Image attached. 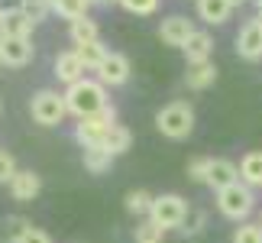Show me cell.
Segmentation results:
<instances>
[{"instance_id": "obj_1", "label": "cell", "mask_w": 262, "mask_h": 243, "mask_svg": "<svg viewBox=\"0 0 262 243\" xmlns=\"http://www.w3.org/2000/svg\"><path fill=\"white\" fill-rule=\"evenodd\" d=\"M65 104H68V114H75L78 120L84 117H94L100 110H107V85H100L97 78H81L75 85L65 88Z\"/></svg>"}, {"instance_id": "obj_2", "label": "cell", "mask_w": 262, "mask_h": 243, "mask_svg": "<svg viewBox=\"0 0 262 243\" xmlns=\"http://www.w3.org/2000/svg\"><path fill=\"white\" fill-rule=\"evenodd\" d=\"M156 127H159V133L168 136V139H185V136H191V130H194V110H191V104H185V100H172V104H165L156 114Z\"/></svg>"}, {"instance_id": "obj_3", "label": "cell", "mask_w": 262, "mask_h": 243, "mask_svg": "<svg viewBox=\"0 0 262 243\" xmlns=\"http://www.w3.org/2000/svg\"><path fill=\"white\" fill-rule=\"evenodd\" d=\"M217 208H220L224 217L243 224V220L253 214V208H256V195H253V188H249L246 181H236V185L217 191Z\"/></svg>"}, {"instance_id": "obj_4", "label": "cell", "mask_w": 262, "mask_h": 243, "mask_svg": "<svg viewBox=\"0 0 262 243\" xmlns=\"http://www.w3.org/2000/svg\"><path fill=\"white\" fill-rule=\"evenodd\" d=\"M29 114L39 127H58L68 114V104H65V94H58V91H36L33 100H29Z\"/></svg>"}, {"instance_id": "obj_5", "label": "cell", "mask_w": 262, "mask_h": 243, "mask_svg": "<svg viewBox=\"0 0 262 243\" xmlns=\"http://www.w3.org/2000/svg\"><path fill=\"white\" fill-rule=\"evenodd\" d=\"M114 124H117V110L107 107V110H100V114H94V117L78 120V124H75V139L81 143V149H88V146H100Z\"/></svg>"}, {"instance_id": "obj_6", "label": "cell", "mask_w": 262, "mask_h": 243, "mask_svg": "<svg viewBox=\"0 0 262 243\" xmlns=\"http://www.w3.org/2000/svg\"><path fill=\"white\" fill-rule=\"evenodd\" d=\"M149 220H156L162 230L181 227L188 220V201L181 195H156L152 211H149Z\"/></svg>"}, {"instance_id": "obj_7", "label": "cell", "mask_w": 262, "mask_h": 243, "mask_svg": "<svg viewBox=\"0 0 262 243\" xmlns=\"http://www.w3.org/2000/svg\"><path fill=\"white\" fill-rule=\"evenodd\" d=\"M236 52L246 62H259L262 58V16H253L243 23V29L236 36Z\"/></svg>"}, {"instance_id": "obj_8", "label": "cell", "mask_w": 262, "mask_h": 243, "mask_svg": "<svg viewBox=\"0 0 262 243\" xmlns=\"http://www.w3.org/2000/svg\"><path fill=\"white\" fill-rule=\"evenodd\" d=\"M191 36H194V23H191L188 16H181V13H172V16H165L162 23H159V39H162L165 46L185 49V43Z\"/></svg>"}, {"instance_id": "obj_9", "label": "cell", "mask_w": 262, "mask_h": 243, "mask_svg": "<svg viewBox=\"0 0 262 243\" xmlns=\"http://www.w3.org/2000/svg\"><path fill=\"white\" fill-rule=\"evenodd\" d=\"M97 81L107 88H120L129 81V58L120 55V52H107V58L100 62L97 68Z\"/></svg>"}, {"instance_id": "obj_10", "label": "cell", "mask_w": 262, "mask_h": 243, "mask_svg": "<svg viewBox=\"0 0 262 243\" xmlns=\"http://www.w3.org/2000/svg\"><path fill=\"white\" fill-rule=\"evenodd\" d=\"M33 39H7L4 36V46H0V65H10V68H23L33 62Z\"/></svg>"}, {"instance_id": "obj_11", "label": "cell", "mask_w": 262, "mask_h": 243, "mask_svg": "<svg viewBox=\"0 0 262 243\" xmlns=\"http://www.w3.org/2000/svg\"><path fill=\"white\" fill-rule=\"evenodd\" d=\"M84 62L78 58L75 49H68V52H58L55 55V78L62 81V85H75V81H81L84 78Z\"/></svg>"}, {"instance_id": "obj_12", "label": "cell", "mask_w": 262, "mask_h": 243, "mask_svg": "<svg viewBox=\"0 0 262 243\" xmlns=\"http://www.w3.org/2000/svg\"><path fill=\"white\" fill-rule=\"evenodd\" d=\"M239 181V166L230 159H210V175H207V185L214 191H224L230 185Z\"/></svg>"}, {"instance_id": "obj_13", "label": "cell", "mask_w": 262, "mask_h": 243, "mask_svg": "<svg viewBox=\"0 0 262 243\" xmlns=\"http://www.w3.org/2000/svg\"><path fill=\"white\" fill-rule=\"evenodd\" d=\"M33 19H29L19 7H10L4 10V23H0V33H4L7 39H29V33H33Z\"/></svg>"}, {"instance_id": "obj_14", "label": "cell", "mask_w": 262, "mask_h": 243, "mask_svg": "<svg viewBox=\"0 0 262 243\" xmlns=\"http://www.w3.org/2000/svg\"><path fill=\"white\" fill-rule=\"evenodd\" d=\"M7 188H10V198H13V201H33L39 191H42V178H39L33 169H29V172H16L13 181H10Z\"/></svg>"}, {"instance_id": "obj_15", "label": "cell", "mask_w": 262, "mask_h": 243, "mask_svg": "<svg viewBox=\"0 0 262 243\" xmlns=\"http://www.w3.org/2000/svg\"><path fill=\"white\" fill-rule=\"evenodd\" d=\"M210 52H214V39L204 29H194V36L185 43V58L188 65H201V62H210Z\"/></svg>"}, {"instance_id": "obj_16", "label": "cell", "mask_w": 262, "mask_h": 243, "mask_svg": "<svg viewBox=\"0 0 262 243\" xmlns=\"http://www.w3.org/2000/svg\"><path fill=\"white\" fill-rule=\"evenodd\" d=\"M230 13H233V4H230V0H198V16L210 26L227 23Z\"/></svg>"}, {"instance_id": "obj_17", "label": "cell", "mask_w": 262, "mask_h": 243, "mask_svg": "<svg viewBox=\"0 0 262 243\" xmlns=\"http://www.w3.org/2000/svg\"><path fill=\"white\" fill-rule=\"evenodd\" d=\"M217 81V65L214 62H201V65H188L185 72V85L191 91H204Z\"/></svg>"}, {"instance_id": "obj_18", "label": "cell", "mask_w": 262, "mask_h": 243, "mask_svg": "<svg viewBox=\"0 0 262 243\" xmlns=\"http://www.w3.org/2000/svg\"><path fill=\"white\" fill-rule=\"evenodd\" d=\"M239 181L249 188H262V149H253L239 159Z\"/></svg>"}, {"instance_id": "obj_19", "label": "cell", "mask_w": 262, "mask_h": 243, "mask_svg": "<svg viewBox=\"0 0 262 243\" xmlns=\"http://www.w3.org/2000/svg\"><path fill=\"white\" fill-rule=\"evenodd\" d=\"M68 36H72L75 46H88V43H97L100 39V26L91 16H81L75 23H68Z\"/></svg>"}, {"instance_id": "obj_20", "label": "cell", "mask_w": 262, "mask_h": 243, "mask_svg": "<svg viewBox=\"0 0 262 243\" xmlns=\"http://www.w3.org/2000/svg\"><path fill=\"white\" fill-rule=\"evenodd\" d=\"M129 143H133V133H129V130H126L123 124H114V127H110V133L104 136V143H100V146H104L110 156H123L126 149H129Z\"/></svg>"}, {"instance_id": "obj_21", "label": "cell", "mask_w": 262, "mask_h": 243, "mask_svg": "<svg viewBox=\"0 0 262 243\" xmlns=\"http://www.w3.org/2000/svg\"><path fill=\"white\" fill-rule=\"evenodd\" d=\"M110 166H114V156H110L104 146H88L84 149V169L91 175H104V172H110Z\"/></svg>"}, {"instance_id": "obj_22", "label": "cell", "mask_w": 262, "mask_h": 243, "mask_svg": "<svg viewBox=\"0 0 262 243\" xmlns=\"http://www.w3.org/2000/svg\"><path fill=\"white\" fill-rule=\"evenodd\" d=\"M75 52H78V58L84 62V68L88 72H97L100 68V62L107 58V49H104V43H88V46H75Z\"/></svg>"}, {"instance_id": "obj_23", "label": "cell", "mask_w": 262, "mask_h": 243, "mask_svg": "<svg viewBox=\"0 0 262 243\" xmlns=\"http://www.w3.org/2000/svg\"><path fill=\"white\" fill-rule=\"evenodd\" d=\"M88 7H91V0H52V10L62 19H68V23L88 16Z\"/></svg>"}, {"instance_id": "obj_24", "label": "cell", "mask_w": 262, "mask_h": 243, "mask_svg": "<svg viewBox=\"0 0 262 243\" xmlns=\"http://www.w3.org/2000/svg\"><path fill=\"white\" fill-rule=\"evenodd\" d=\"M126 211L129 214H149V211H152V195H149V191H143V188H136V191H126Z\"/></svg>"}, {"instance_id": "obj_25", "label": "cell", "mask_w": 262, "mask_h": 243, "mask_svg": "<svg viewBox=\"0 0 262 243\" xmlns=\"http://www.w3.org/2000/svg\"><path fill=\"white\" fill-rule=\"evenodd\" d=\"M165 240V230L156 224V220H143V224H136V243H162Z\"/></svg>"}, {"instance_id": "obj_26", "label": "cell", "mask_w": 262, "mask_h": 243, "mask_svg": "<svg viewBox=\"0 0 262 243\" xmlns=\"http://www.w3.org/2000/svg\"><path fill=\"white\" fill-rule=\"evenodd\" d=\"M19 10H23L33 23H42L49 16V10H52V4H49V0H19Z\"/></svg>"}, {"instance_id": "obj_27", "label": "cell", "mask_w": 262, "mask_h": 243, "mask_svg": "<svg viewBox=\"0 0 262 243\" xmlns=\"http://www.w3.org/2000/svg\"><path fill=\"white\" fill-rule=\"evenodd\" d=\"M233 243H262V224L243 220V224L233 230Z\"/></svg>"}, {"instance_id": "obj_28", "label": "cell", "mask_w": 262, "mask_h": 243, "mask_svg": "<svg viewBox=\"0 0 262 243\" xmlns=\"http://www.w3.org/2000/svg\"><path fill=\"white\" fill-rule=\"evenodd\" d=\"M207 175H210V156H198L188 162V178L198 181V185H207Z\"/></svg>"}, {"instance_id": "obj_29", "label": "cell", "mask_w": 262, "mask_h": 243, "mask_svg": "<svg viewBox=\"0 0 262 243\" xmlns=\"http://www.w3.org/2000/svg\"><path fill=\"white\" fill-rule=\"evenodd\" d=\"M29 227H33L29 220H23V217H10L7 224H4V234H7V240H10V243H16V240L23 237Z\"/></svg>"}, {"instance_id": "obj_30", "label": "cell", "mask_w": 262, "mask_h": 243, "mask_svg": "<svg viewBox=\"0 0 262 243\" xmlns=\"http://www.w3.org/2000/svg\"><path fill=\"white\" fill-rule=\"evenodd\" d=\"M129 13H136V16H149V13H156L159 10V0H120Z\"/></svg>"}, {"instance_id": "obj_31", "label": "cell", "mask_w": 262, "mask_h": 243, "mask_svg": "<svg viewBox=\"0 0 262 243\" xmlns=\"http://www.w3.org/2000/svg\"><path fill=\"white\" fill-rule=\"evenodd\" d=\"M16 172H19L16 169V159L10 156V153H0V185H10Z\"/></svg>"}, {"instance_id": "obj_32", "label": "cell", "mask_w": 262, "mask_h": 243, "mask_svg": "<svg viewBox=\"0 0 262 243\" xmlns=\"http://www.w3.org/2000/svg\"><path fill=\"white\" fill-rule=\"evenodd\" d=\"M16 243H52V237L46 234V230H39V227H29L23 237H19Z\"/></svg>"}, {"instance_id": "obj_33", "label": "cell", "mask_w": 262, "mask_h": 243, "mask_svg": "<svg viewBox=\"0 0 262 243\" xmlns=\"http://www.w3.org/2000/svg\"><path fill=\"white\" fill-rule=\"evenodd\" d=\"M91 4H100V7H107V4H114V0H91ZM120 4V0H117Z\"/></svg>"}, {"instance_id": "obj_34", "label": "cell", "mask_w": 262, "mask_h": 243, "mask_svg": "<svg viewBox=\"0 0 262 243\" xmlns=\"http://www.w3.org/2000/svg\"><path fill=\"white\" fill-rule=\"evenodd\" d=\"M230 4H233V7H239V4H246V0H230Z\"/></svg>"}, {"instance_id": "obj_35", "label": "cell", "mask_w": 262, "mask_h": 243, "mask_svg": "<svg viewBox=\"0 0 262 243\" xmlns=\"http://www.w3.org/2000/svg\"><path fill=\"white\" fill-rule=\"evenodd\" d=\"M0 23H4V10H0Z\"/></svg>"}, {"instance_id": "obj_36", "label": "cell", "mask_w": 262, "mask_h": 243, "mask_svg": "<svg viewBox=\"0 0 262 243\" xmlns=\"http://www.w3.org/2000/svg\"><path fill=\"white\" fill-rule=\"evenodd\" d=\"M256 4H259V7H262V0H256Z\"/></svg>"}, {"instance_id": "obj_37", "label": "cell", "mask_w": 262, "mask_h": 243, "mask_svg": "<svg viewBox=\"0 0 262 243\" xmlns=\"http://www.w3.org/2000/svg\"><path fill=\"white\" fill-rule=\"evenodd\" d=\"M259 224H262V214H259Z\"/></svg>"}, {"instance_id": "obj_38", "label": "cell", "mask_w": 262, "mask_h": 243, "mask_svg": "<svg viewBox=\"0 0 262 243\" xmlns=\"http://www.w3.org/2000/svg\"><path fill=\"white\" fill-rule=\"evenodd\" d=\"M16 7H19V0H16Z\"/></svg>"}, {"instance_id": "obj_39", "label": "cell", "mask_w": 262, "mask_h": 243, "mask_svg": "<svg viewBox=\"0 0 262 243\" xmlns=\"http://www.w3.org/2000/svg\"><path fill=\"white\" fill-rule=\"evenodd\" d=\"M0 153H4V149H0Z\"/></svg>"}, {"instance_id": "obj_40", "label": "cell", "mask_w": 262, "mask_h": 243, "mask_svg": "<svg viewBox=\"0 0 262 243\" xmlns=\"http://www.w3.org/2000/svg\"><path fill=\"white\" fill-rule=\"evenodd\" d=\"M49 4H52V0H49Z\"/></svg>"}, {"instance_id": "obj_41", "label": "cell", "mask_w": 262, "mask_h": 243, "mask_svg": "<svg viewBox=\"0 0 262 243\" xmlns=\"http://www.w3.org/2000/svg\"><path fill=\"white\" fill-rule=\"evenodd\" d=\"M0 110H4V107H0Z\"/></svg>"}]
</instances>
